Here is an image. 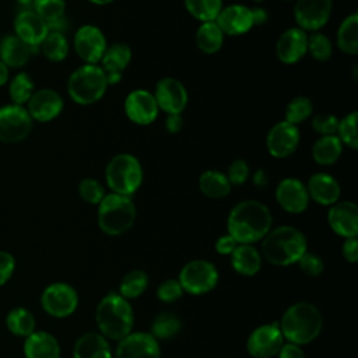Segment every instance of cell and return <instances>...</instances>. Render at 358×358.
Segmentation results:
<instances>
[{
    "instance_id": "obj_1",
    "label": "cell",
    "mask_w": 358,
    "mask_h": 358,
    "mask_svg": "<svg viewBox=\"0 0 358 358\" xmlns=\"http://www.w3.org/2000/svg\"><path fill=\"white\" fill-rule=\"evenodd\" d=\"M273 224L270 210L257 200H243L229 213L228 234L238 242L252 245L263 239Z\"/></svg>"
},
{
    "instance_id": "obj_2",
    "label": "cell",
    "mask_w": 358,
    "mask_h": 358,
    "mask_svg": "<svg viewBox=\"0 0 358 358\" xmlns=\"http://www.w3.org/2000/svg\"><path fill=\"white\" fill-rule=\"evenodd\" d=\"M262 252L271 264L288 266L296 263L306 252V238L299 229L281 225L268 231L263 238Z\"/></svg>"
},
{
    "instance_id": "obj_3",
    "label": "cell",
    "mask_w": 358,
    "mask_h": 358,
    "mask_svg": "<svg viewBox=\"0 0 358 358\" xmlns=\"http://www.w3.org/2000/svg\"><path fill=\"white\" fill-rule=\"evenodd\" d=\"M323 319L319 309L309 302H298L282 315L280 330L284 338L292 344H308L322 330Z\"/></svg>"
},
{
    "instance_id": "obj_4",
    "label": "cell",
    "mask_w": 358,
    "mask_h": 358,
    "mask_svg": "<svg viewBox=\"0 0 358 358\" xmlns=\"http://www.w3.org/2000/svg\"><path fill=\"white\" fill-rule=\"evenodd\" d=\"M95 320L103 337L120 341L133 327L131 305L120 294L110 292L98 303Z\"/></svg>"
},
{
    "instance_id": "obj_5",
    "label": "cell",
    "mask_w": 358,
    "mask_h": 358,
    "mask_svg": "<svg viewBox=\"0 0 358 358\" xmlns=\"http://www.w3.org/2000/svg\"><path fill=\"white\" fill-rule=\"evenodd\" d=\"M136 221V206L129 196L105 194L98 204V225L110 236L127 232Z\"/></svg>"
},
{
    "instance_id": "obj_6",
    "label": "cell",
    "mask_w": 358,
    "mask_h": 358,
    "mask_svg": "<svg viewBox=\"0 0 358 358\" xmlns=\"http://www.w3.org/2000/svg\"><path fill=\"white\" fill-rule=\"evenodd\" d=\"M108 88L105 71L98 64H83L77 67L67 80L69 96L78 105L98 102Z\"/></svg>"
},
{
    "instance_id": "obj_7",
    "label": "cell",
    "mask_w": 358,
    "mask_h": 358,
    "mask_svg": "<svg viewBox=\"0 0 358 358\" xmlns=\"http://www.w3.org/2000/svg\"><path fill=\"white\" fill-rule=\"evenodd\" d=\"M105 180L112 193L130 197L143 183V166L134 155L117 154L105 168Z\"/></svg>"
},
{
    "instance_id": "obj_8",
    "label": "cell",
    "mask_w": 358,
    "mask_h": 358,
    "mask_svg": "<svg viewBox=\"0 0 358 358\" xmlns=\"http://www.w3.org/2000/svg\"><path fill=\"white\" fill-rule=\"evenodd\" d=\"M34 120L22 105L7 103L0 106V141L20 143L25 140L32 130Z\"/></svg>"
},
{
    "instance_id": "obj_9",
    "label": "cell",
    "mask_w": 358,
    "mask_h": 358,
    "mask_svg": "<svg viewBox=\"0 0 358 358\" xmlns=\"http://www.w3.org/2000/svg\"><path fill=\"white\" fill-rule=\"evenodd\" d=\"M218 281L215 266L207 260H192L183 266L179 274V282L183 291L200 295L211 291Z\"/></svg>"
},
{
    "instance_id": "obj_10",
    "label": "cell",
    "mask_w": 358,
    "mask_h": 358,
    "mask_svg": "<svg viewBox=\"0 0 358 358\" xmlns=\"http://www.w3.org/2000/svg\"><path fill=\"white\" fill-rule=\"evenodd\" d=\"M42 308L53 317H66L71 315L78 303L76 289L66 282H55L46 287L41 296Z\"/></svg>"
},
{
    "instance_id": "obj_11",
    "label": "cell",
    "mask_w": 358,
    "mask_h": 358,
    "mask_svg": "<svg viewBox=\"0 0 358 358\" xmlns=\"http://www.w3.org/2000/svg\"><path fill=\"white\" fill-rule=\"evenodd\" d=\"M73 43L78 57L88 64H98L108 46L101 28L91 24H85L76 31Z\"/></svg>"
},
{
    "instance_id": "obj_12",
    "label": "cell",
    "mask_w": 358,
    "mask_h": 358,
    "mask_svg": "<svg viewBox=\"0 0 358 358\" xmlns=\"http://www.w3.org/2000/svg\"><path fill=\"white\" fill-rule=\"evenodd\" d=\"M331 10L333 0H296L294 17L301 29L316 32L327 24Z\"/></svg>"
},
{
    "instance_id": "obj_13",
    "label": "cell",
    "mask_w": 358,
    "mask_h": 358,
    "mask_svg": "<svg viewBox=\"0 0 358 358\" xmlns=\"http://www.w3.org/2000/svg\"><path fill=\"white\" fill-rule=\"evenodd\" d=\"M154 98L166 115H180L189 99L185 85L173 77H164L157 83Z\"/></svg>"
},
{
    "instance_id": "obj_14",
    "label": "cell",
    "mask_w": 358,
    "mask_h": 358,
    "mask_svg": "<svg viewBox=\"0 0 358 358\" xmlns=\"http://www.w3.org/2000/svg\"><path fill=\"white\" fill-rule=\"evenodd\" d=\"M301 133L298 126L285 120L275 123L267 133L266 147L271 157L287 158L294 154L299 145Z\"/></svg>"
},
{
    "instance_id": "obj_15",
    "label": "cell",
    "mask_w": 358,
    "mask_h": 358,
    "mask_svg": "<svg viewBox=\"0 0 358 358\" xmlns=\"http://www.w3.org/2000/svg\"><path fill=\"white\" fill-rule=\"evenodd\" d=\"M278 323L264 324L252 331L248 338V351L255 358H271L277 355L284 345Z\"/></svg>"
},
{
    "instance_id": "obj_16",
    "label": "cell",
    "mask_w": 358,
    "mask_h": 358,
    "mask_svg": "<svg viewBox=\"0 0 358 358\" xmlns=\"http://www.w3.org/2000/svg\"><path fill=\"white\" fill-rule=\"evenodd\" d=\"M159 108L154 94L145 90H134L124 99V113L136 124H151L158 116Z\"/></svg>"
},
{
    "instance_id": "obj_17",
    "label": "cell",
    "mask_w": 358,
    "mask_h": 358,
    "mask_svg": "<svg viewBox=\"0 0 358 358\" xmlns=\"http://www.w3.org/2000/svg\"><path fill=\"white\" fill-rule=\"evenodd\" d=\"M62 95L52 88H42L32 94L27 102V110L32 120L46 123L56 119L63 110Z\"/></svg>"
},
{
    "instance_id": "obj_18",
    "label": "cell",
    "mask_w": 358,
    "mask_h": 358,
    "mask_svg": "<svg viewBox=\"0 0 358 358\" xmlns=\"http://www.w3.org/2000/svg\"><path fill=\"white\" fill-rule=\"evenodd\" d=\"M308 52V34L299 27L285 29L275 42L277 59L284 64L298 63Z\"/></svg>"
},
{
    "instance_id": "obj_19",
    "label": "cell",
    "mask_w": 358,
    "mask_h": 358,
    "mask_svg": "<svg viewBox=\"0 0 358 358\" xmlns=\"http://www.w3.org/2000/svg\"><path fill=\"white\" fill-rule=\"evenodd\" d=\"M275 200L282 210L291 214L303 213L309 204L305 183L296 178H285L275 187Z\"/></svg>"
},
{
    "instance_id": "obj_20",
    "label": "cell",
    "mask_w": 358,
    "mask_h": 358,
    "mask_svg": "<svg viewBox=\"0 0 358 358\" xmlns=\"http://www.w3.org/2000/svg\"><path fill=\"white\" fill-rule=\"evenodd\" d=\"M115 358H161L158 341L148 333H130L116 347Z\"/></svg>"
},
{
    "instance_id": "obj_21",
    "label": "cell",
    "mask_w": 358,
    "mask_h": 358,
    "mask_svg": "<svg viewBox=\"0 0 358 358\" xmlns=\"http://www.w3.org/2000/svg\"><path fill=\"white\" fill-rule=\"evenodd\" d=\"M14 35L31 48H39L49 34L48 24L31 8L22 10L14 20Z\"/></svg>"
},
{
    "instance_id": "obj_22",
    "label": "cell",
    "mask_w": 358,
    "mask_h": 358,
    "mask_svg": "<svg viewBox=\"0 0 358 358\" xmlns=\"http://www.w3.org/2000/svg\"><path fill=\"white\" fill-rule=\"evenodd\" d=\"M215 22L224 35L231 36L243 35L249 32L255 25L252 8L243 4H229L227 7H222Z\"/></svg>"
},
{
    "instance_id": "obj_23",
    "label": "cell",
    "mask_w": 358,
    "mask_h": 358,
    "mask_svg": "<svg viewBox=\"0 0 358 358\" xmlns=\"http://www.w3.org/2000/svg\"><path fill=\"white\" fill-rule=\"evenodd\" d=\"M330 228L343 238H354L358 234V207L352 201H337L327 213Z\"/></svg>"
},
{
    "instance_id": "obj_24",
    "label": "cell",
    "mask_w": 358,
    "mask_h": 358,
    "mask_svg": "<svg viewBox=\"0 0 358 358\" xmlns=\"http://www.w3.org/2000/svg\"><path fill=\"white\" fill-rule=\"evenodd\" d=\"M309 199L316 201L320 206H331L338 201L340 199V185L329 173L324 172H316L312 176H309L308 183L305 185Z\"/></svg>"
},
{
    "instance_id": "obj_25",
    "label": "cell",
    "mask_w": 358,
    "mask_h": 358,
    "mask_svg": "<svg viewBox=\"0 0 358 358\" xmlns=\"http://www.w3.org/2000/svg\"><path fill=\"white\" fill-rule=\"evenodd\" d=\"M25 358H60L59 341L48 331H34L24 343Z\"/></svg>"
},
{
    "instance_id": "obj_26",
    "label": "cell",
    "mask_w": 358,
    "mask_h": 358,
    "mask_svg": "<svg viewBox=\"0 0 358 358\" xmlns=\"http://www.w3.org/2000/svg\"><path fill=\"white\" fill-rule=\"evenodd\" d=\"M38 48H31L15 35H8L0 42V60L10 69H18L27 64Z\"/></svg>"
},
{
    "instance_id": "obj_27",
    "label": "cell",
    "mask_w": 358,
    "mask_h": 358,
    "mask_svg": "<svg viewBox=\"0 0 358 358\" xmlns=\"http://www.w3.org/2000/svg\"><path fill=\"white\" fill-rule=\"evenodd\" d=\"M74 358H112L106 338L98 333L83 334L73 351Z\"/></svg>"
},
{
    "instance_id": "obj_28",
    "label": "cell",
    "mask_w": 358,
    "mask_h": 358,
    "mask_svg": "<svg viewBox=\"0 0 358 358\" xmlns=\"http://www.w3.org/2000/svg\"><path fill=\"white\" fill-rule=\"evenodd\" d=\"M231 263L234 270L239 274L253 275L260 270L262 257L255 246L238 243V246L231 253Z\"/></svg>"
},
{
    "instance_id": "obj_29",
    "label": "cell",
    "mask_w": 358,
    "mask_h": 358,
    "mask_svg": "<svg viewBox=\"0 0 358 358\" xmlns=\"http://www.w3.org/2000/svg\"><path fill=\"white\" fill-rule=\"evenodd\" d=\"M343 152V144L336 134L320 136L312 147V157L319 165H333Z\"/></svg>"
},
{
    "instance_id": "obj_30",
    "label": "cell",
    "mask_w": 358,
    "mask_h": 358,
    "mask_svg": "<svg viewBox=\"0 0 358 358\" xmlns=\"http://www.w3.org/2000/svg\"><path fill=\"white\" fill-rule=\"evenodd\" d=\"M232 185L229 183L225 173L215 169L204 171L199 178V189L210 199L227 197L231 192Z\"/></svg>"
},
{
    "instance_id": "obj_31",
    "label": "cell",
    "mask_w": 358,
    "mask_h": 358,
    "mask_svg": "<svg viewBox=\"0 0 358 358\" xmlns=\"http://www.w3.org/2000/svg\"><path fill=\"white\" fill-rule=\"evenodd\" d=\"M196 45L206 55H214L222 48L224 34L215 21L200 24L196 31Z\"/></svg>"
},
{
    "instance_id": "obj_32",
    "label": "cell",
    "mask_w": 358,
    "mask_h": 358,
    "mask_svg": "<svg viewBox=\"0 0 358 358\" xmlns=\"http://www.w3.org/2000/svg\"><path fill=\"white\" fill-rule=\"evenodd\" d=\"M131 60V49L127 43L116 42L110 46H106L103 56L101 59V67L105 73L117 71L123 73V70L129 66Z\"/></svg>"
},
{
    "instance_id": "obj_33",
    "label": "cell",
    "mask_w": 358,
    "mask_h": 358,
    "mask_svg": "<svg viewBox=\"0 0 358 358\" xmlns=\"http://www.w3.org/2000/svg\"><path fill=\"white\" fill-rule=\"evenodd\" d=\"M337 46L343 53H358V14L347 15L337 29Z\"/></svg>"
},
{
    "instance_id": "obj_34",
    "label": "cell",
    "mask_w": 358,
    "mask_h": 358,
    "mask_svg": "<svg viewBox=\"0 0 358 358\" xmlns=\"http://www.w3.org/2000/svg\"><path fill=\"white\" fill-rule=\"evenodd\" d=\"M6 326L13 334L27 337L35 331V317L25 308H14L6 317Z\"/></svg>"
},
{
    "instance_id": "obj_35",
    "label": "cell",
    "mask_w": 358,
    "mask_h": 358,
    "mask_svg": "<svg viewBox=\"0 0 358 358\" xmlns=\"http://www.w3.org/2000/svg\"><path fill=\"white\" fill-rule=\"evenodd\" d=\"M69 41L64 34L49 31L43 42L41 43V50L45 57L50 62H63L69 55Z\"/></svg>"
},
{
    "instance_id": "obj_36",
    "label": "cell",
    "mask_w": 358,
    "mask_h": 358,
    "mask_svg": "<svg viewBox=\"0 0 358 358\" xmlns=\"http://www.w3.org/2000/svg\"><path fill=\"white\" fill-rule=\"evenodd\" d=\"M34 92H35V84L32 77L28 73L22 71L15 74L8 84V95H10L11 103L24 106L29 101Z\"/></svg>"
},
{
    "instance_id": "obj_37",
    "label": "cell",
    "mask_w": 358,
    "mask_h": 358,
    "mask_svg": "<svg viewBox=\"0 0 358 358\" xmlns=\"http://www.w3.org/2000/svg\"><path fill=\"white\" fill-rule=\"evenodd\" d=\"M187 13L200 22L215 21L222 10V0H185Z\"/></svg>"
},
{
    "instance_id": "obj_38",
    "label": "cell",
    "mask_w": 358,
    "mask_h": 358,
    "mask_svg": "<svg viewBox=\"0 0 358 358\" xmlns=\"http://www.w3.org/2000/svg\"><path fill=\"white\" fill-rule=\"evenodd\" d=\"M180 319L172 312L159 313L151 324V336L155 340H168L178 334L180 330Z\"/></svg>"
},
{
    "instance_id": "obj_39",
    "label": "cell",
    "mask_w": 358,
    "mask_h": 358,
    "mask_svg": "<svg viewBox=\"0 0 358 358\" xmlns=\"http://www.w3.org/2000/svg\"><path fill=\"white\" fill-rule=\"evenodd\" d=\"M148 285V275L143 270L129 271L120 281L119 291L124 299L140 296Z\"/></svg>"
},
{
    "instance_id": "obj_40",
    "label": "cell",
    "mask_w": 358,
    "mask_h": 358,
    "mask_svg": "<svg viewBox=\"0 0 358 358\" xmlns=\"http://www.w3.org/2000/svg\"><path fill=\"white\" fill-rule=\"evenodd\" d=\"M313 113V103L308 96L299 95L292 98L285 108V122L298 126Z\"/></svg>"
},
{
    "instance_id": "obj_41",
    "label": "cell",
    "mask_w": 358,
    "mask_h": 358,
    "mask_svg": "<svg viewBox=\"0 0 358 358\" xmlns=\"http://www.w3.org/2000/svg\"><path fill=\"white\" fill-rule=\"evenodd\" d=\"M32 10L46 22H53L66 13V1L64 0H34Z\"/></svg>"
},
{
    "instance_id": "obj_42",
    "label": "cell",
    "mask_w": 358,
    "mask_h": 358,
    "mask_svg": "<svg viewBox=\"0 0 358 358\" xmlns=\"http://www.w3.org/2000/svg\"><path fill=\"white\" fill-rule=\"evenodd\" d=\"M357 117H358V113L355 110L345 115L341 120H338V127H337V133H336V136L340 138L341 144L347 145L351 150H355L358 147Z\"/></svg>"
},
{
    "instance_id": "obj_43",
    "label": "cell",
    "mask_w": 358,
    "mask_h": 358,
    "mask_svg": "<svg viewBox=\"0 0 358 358\" xmlns=\"http://www.w3.org/2000/svg\"><path fill=\"white\" fill-rule=\"evenodd\" d=\"M317 62H327L333 53V43L327 35L313 32L308 36V52Z\"/></svg>"
},
{
    "instance_id": "obj_44",
    "label": "cell",
    "mask_w": 358,
    "mask_h": 358,
    "mask_svg": "<svg viewBox=\"0 0 358 358\" xmlns=\"http://www.w3.org/2000/svg\"><path fill=\"white\" fill-rule=\"evenodd\" d=\"M78 194L90 204H99L105 197V189L96 179L85 178L78 183Z\"/></svg>"
},
{
    "instance_id": "obj_45",
    "label": "cell",
    "mask_w": 358,
    "mask_h": 358,
    "mask_svg": "<svg viewBox=\"0 0 358 358\" xmlns=\"http://www.w3.org/2000/svg\"><path fill=\"white\" fill-rule=\"evenodd\" d=\"M312 127L320 136L336 134L338 127V117L331 113H317L312 119Z\"/></svg>"
},
{
    "instance_id": "obj_46",
    "label": "cell",
    "mask_w": 358,
    "mask_h": 358,
    "mask_svg": "<svg viewBox=\"0 0 358 358\" xmlns=\"http://www.w3.org/2000/svg\"><path fill=\"white\" fill-rule=\"evenodd\" d=\"M183 294V288L180 285V282L178 280L169 278L165 280L164 282L159 284L158 289H157V295L162 302H175L176 299H179Z\"/></svg>"
},
{
    "instance_id": "obj_47",
    "label": "cell",
    "mask_w": 358,
    "mask_h": 358,
    "mask_svg": "<svg viewBox=\"0 0 358 358\" xmlns=\"http://www.w3.org/2000/svg\"><path fill=\"white\" fill-rule=\"evenodd\" d=\"M225 175L231 185L241 186L249 178V165L246 164L245 159H235L228 166V172Z\"/></svg>"
},
{
    "instance_id": "obj_48",
    "label": "cell",
    "mask_w": 358,
    "mask_h": 358,
    "mask_svg": "<svg viewBox=\"0 0 358 358\" xmlns=\"http://www.w3.org/2000/svg\"><path fill=\"white\" fill-rule=\"evenodd\" d=\"M299 264V268L309 277H316L323 271V262L322 259L315 255L305 252L296 262Z\"/></svg>"
},
{
    "instance_id": "obj_49",
    "label": "cell",
    "mask_w": 358,
    "mask_h": 358,
    "mask_svg": "<svg viewBox=\"0 0 358 358\" xmlns=\"http://www.w3.org/2000/svg\"><path fill=\"white\" fill-rule=\"evenodd\" d=\"M14 267H15V260L14 257L4 250H0V285L6 284L10 277L14 273Z\"/></svg>"
},
{
    "instance_id": "obj_50",
    "label": "cell",
    "mask_w": 358,
    "mask_h": 358,
    "mask_svg": "<svg viewBox=\"0 0 358 358\" xmlns=\"http://www.w3.org/2000/svg\"><path fill=\"white\" fill-rule=\"evenodd\" d=\"M343 256L350 263H355L358 260V241H357V236L345 239V242L343 243Z\"/></svg>"
},
{
    "instance_id": "obj_51",
    "label": "cell",
    "mask_w": 358,
    "mask_h": 358,
    "mask_svg": "<svg viewBox=\"0 0 358 358\" xmlns=\"http://www.w3.org/2000/svg\"><path fill=\"white\" fill-rule=\"evenodd\" d=\"M236 246H238V242L229 234L220 236L218 241L215 242V250L220 255H231Z\"/></svg>"
},
{
    "instance_id": "obj_52",
    "label": "cell",
    "mask_w": 358,
    "mask_h": 358,
    "mask_svg": "<svg viewBox=\"0 0 358 358\" xmlns=\"http://www.w3.org/2000/svg\"><path fill=\"white\" fill-rule=\"evenodd\" d=\"M278 357L280 358H305V354L299 345L288 343L281 347Z\"/></svg>"
},
{
    "instance_id": "obj_53",
    "label": "cell",
    "mask_w": 358,
    "mask_h": 358,
    "mask_svg": "<svg viewBox=\"0 0 358 358\" xmlns=\"http://www.w3.org/2000/svg\"><path fill=\"white\" fill-rule=\"evenodd\" d=\"M183 127V119L180 115H168L165 119V129L168 133L176 134Z\"/></svg>"
},
{
    "instance_id": "obj_54",
    "label": "cell",
    "mask_w": 358,
    "mask_h": 358,
    "mask_svg": "<svg viewBox=\"0 0 358 358\" xmlns=\"http://www.w3.org/2000/svg\"><path fill=\"white\" fill-rule=\"evenodd\" d=\"M252 15H253V24L255 25H263L268 20V13L262 7L252 8Z\"/></svg>"
},
{
    "instance_id": "obj_55",
    "label": "cell",
    "mask_w": 358,
    "mask_h": 358,
    "mask_svg": "<svg viewBox=\"0 0 358 358\" xmlns=\"http://www.w3.org/2000/svg\"><path fill=\"white\" fill-rule=\"evenodd\" d=\"M267 175L264 172V169H257L255 173H253V183L257 186V187H264L267 185Z\"/></svg>"
},
{
    "instance_id": "obj_56",
    "label": "cell",
    "mask_w": 358,
    "mask_h": 358,
    "mask_svg": "<svg viewBox=\"0 0 358 358\" xmlns=\"http://www.w3.org/2000/svg\"><path fill=\"white\" fill-rule=\"evenodd\" d=\"M105 78H106L108 85H116L122 81L123 74L117 73V71H109V73H105Z\"/></svg>"
},
{
    "instance_id": "obj_57",
    "label": "cell",
    "mask_w": 358,
    "mask_h": 358,
    "mask_svg": "<svg viewBox=\"0 0 358 358\" xmlns=\"http://www.w3.org/2000/svg\"><path fill=\"white\" fill-rule=\"evenodd\" d=\"M8 81V67L0 60V87Z\"/></svg>"
},
{
    "instance_id": "obj_58",
    "label": "cell",
    "mask_w": 358,
    "mask_h": 358,
    "mask_svg": "<svg viewBox=\"0 0 358 358\" xmlns=\"http://www.w3.org/2000/svg\"><path fill=\"white\" fill-rule=\"evenodd\" d=\"M88 1L92 3V4H96V6H105V4H109V3H112L115 0H88Z\"/></svg>"
},
{
    "instance_id": "obj_59",
    "label": "cell",
    "mask_w": 358,
    "mask_h": 358,
    "mask_svg": "<svg viewBox=\"0 0 358 358\" xmlns=\"http://www.w3.org/2000/svg\"><path fill=\"white\" fill-rule=\"evenodd\" d=\"M17 3H20L21 6H32L34 0H17Z\"/></svg>"
},
{
    "instance_id": "obj_60",
    "label": "cell",
    "mask_w": 358,
    "mask_h": 358,
    "mask_svg": "<svg viewBox=\"0 0 358 358\" xmlns=\"http://www.w3.org/2000/svg\"><path fill=\"white\" fill-rule=\"evenodd\" d=\"M255 3H263V1H266V0H253Z\"/></svg>"
},
{
    "instance_id": "obj_61",
    "label": "cell",
    "mask_w": 358,
    "mask_h": 358,
    "mask_svg": "<svg viewBox=\"0 0 358 358\" xmlns=\"http://www.w3.org/2000/svg\"><path fill=\"white\" fill-rule=\"evenodd\" d=\"M285 1H291V0H285Z\"/></svg>"
}]
</instances>
